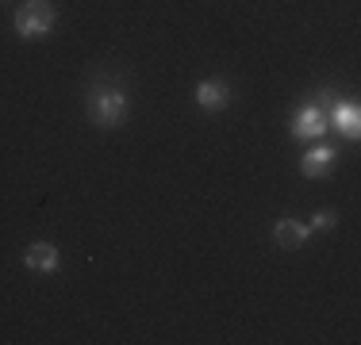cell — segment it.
<instances>
[{"label": "cell", "mask_w": 361, "mask_h": 345, "mask_svg": "<svg viewBox=\"0 0 361 345\" xmlns=\"http://www.w3.org/2000/svg\"><path fill=\"white\" fill-rule=\"evenodd\" d=\"M50 27H54V8L47 0H27L16 12V34L20 39H47Z\"/></svg>", "instance_id": "cell-1"}, {"label": "cell", "mask_w": 361, "mask_h": 345, "mask_svg": "<svg viewBox=\"0 0 361 345\" xmlns=\"http://www.w3.org/2000/svg\"><path fill=\"white\" fill-rule=\"evenodd\" d=\"M127 92H119V89H100L97 96H92L89 104V111H92V119H97L100 127H116V123H123L127 119Z\"/></svg>", "instance_id": "cell-2"}, {"label": "cell", "mask_w": 361, "mask_h": 345, "mask_svg": "<svg viewBox=\"0 0 361 345\" xmlns=\"http://www.w3.org/2000/svg\"><path fill=\"white\" fill-rule=\"evenodd\" d=\"M292 134L300 138V142H315V138L326 134V115L319 104H304V108H296V115H292Z\"/></svg>", "instance_id": "cell-3"}, {"label": "cell", "mask_w": 361, "mask_h": 345, "mask_svg": "<svg viewBox=\"0 0 361 345\" xmlns=\"http://www.w3.org/2000/svg\"><path fill=\"white\" fill-rule=\"evenodd\" d=\"M196 104H200L204 111H223L227 108V100H231V92H227V81H219V77H208V81H200L196 84Z\"/></svg>", "instance_id": "cell-4"}, {"label": "cell", "mask_w": 361, "mask_h": 345, "mask_svg": "<svg viewBox=\"0 0 361 345\" xmlns=\"http://www.w3.org/2000/svg\"><path fill=\"white\" fill-rule=\"evenodd\" d=\"M23 265H27L31 272H54L58 265H62V257H58V249L50 246V242H31L27 253H23Z\"/></svg>", "instance_id": "cell-5"}, {"label": "cell", "mask_w": 361, "mask_h": 345, "mask_svg": "<svg viewBox=\"0 0 361 345\" xmlns=\"http://www.w3.org/2000/svg\"><path fill=\"white\" fill-rule=\"evenodd\" d=\"M326 127L342 131L346 138H357V131H361V108H357V104H350V100L334 104V108H331V119H326Z\"/></svg>", "instance_id": "cell-6"}, {"label": "cell", "mask_w": 361, "mask_h": 345, "mask_svg": "<svg viewBox=\"0 0 361 345\" xmlns=\"http://www.w3.org/2000/svg\"><path fill=\"white\" fill-rule=\"evenodd\" d=\"M307 238H312V227H307V222L281 219L277 227H273V242H277L281 249H300V246H307Z\"/></svg>", "instance_id": "cell-7"}, {"label": "cell", "mask_w": 361, "mask_h": 345, "mask_svg": "<svg viewBox=\"0 0 361 345\" xmlns=\"http://www.w3.org/2000/svg\"><path fill=\"white\" fill-rule=\"evenodd\" d=\"M334 165V150L331 146H315V150L304 153V161H300V172L304 177H326V169Z\"/></svg>", "instance_id": "cell-8"}, {"label": "cell", "mask_w": 361, "mask_h": 345, "mask_svg": "<svg viewBox=\"0 0 361 345\" xmlns=\"http://www.w3.org/2000/svg\"><path fill=\"white\" fill-rule=\"evenodd\" d=\"M334 222H338V215H334V211H315V219L307 222V227H312V230H331Z\"/></svg>", "instance_id": "cell-9"}]
</instances>
